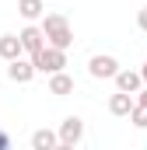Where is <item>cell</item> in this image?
<instances>
[{"instance_id": "obj_4", "label": "cell", "mask_w": 147, "mask_h": 150, "mask_svg": "<svg viewBox=\"0 0 147 150\" xmlns=\"http://www.w3.org/2000/svg\"><path fill=\"white\" fill-rule=\"evenodd\" d=\"M119 70H123V67H119V59L109 56V52H98V56H91V59H88V74L95 77V80H116Z\"/></svg>"}, {"instance_id": "obj_14", "label": "cell", "mask_w": 147, "mask_h": 150, "mask_svg": "<svg viewBox=\"0 0 147 150\" xmlns=\"http://www.w3.org/2000/svg\"><path fill=\"white\" fill-rule=\"evenodd\" d=\"M137 28H140V32H147V7H140V11H137Z\"/></svg>"}, {"instance_id": "obj_7", "label": "cell", "mask_w": 147, "mask_h": 150, "mask_svg": "<svg viewBox=\"0 0 147 150\" xmlns=\"http://www.w3.org/2000/svg\"><path fill=\"white\" fill-rule=\"evenodd\" d=\"M133 108H137V98H133L130 91H116V94L109 98V112L116 115V119H126Z\"/></svg>"}, {"instance_id": "obj_1", "label": "cell", "mask_w": 147, "mask_h": 150, "mask_svg": "<svg viewBox=\"0 0 147 150\" xmlns=\"http://www.w3.org/2000/svg\"><path fill=\"white\" fill-rule=\"evenodd\" d=\"M42 32H46V38H49V45H60V49H70L74 45V28L70 21L63 18V14H42Z\"/></svg>"}, {"instance_id": "obj_2", "label": "cell", "mask_w": 147, "mask_h": 150, "mask_svg": "<svg viewBox=\"0 0 147 150\" xmlns=\"http://www.w3.org/2000/svg\"><path fill=\"white\" fill-rule=\"evenodd\" d=\"M39 67V74H60L63 67H67V49H60V45H46L42 52L32 56Z\"/></svg>"}, {"instance_id": "obj_16", "label": "cell", "mask_w": 147, "mask_h": 150, "mask_svg": "<svg viewBox=\"0 0 147 150\" xmlns=\"http://www.w3.org/2000/svg\"><path fill=\"white\" fill-rule=\"evenodd\" d=\"M11 147V136H7V133H0V150H7Z\"/></svg>"}, {"instance_id": "obj_11", "label": "cell", "mask_w": 147, "mask_h": 150, "mask_svg": "<svg viewBox=\"0 0 147 150\" xmlns=\"http://www.w3.org/2000/svg\"><path fill=\"white\" fill-rule=\"evenodd\" d=\"M32 147H35V150L60 147V133H53V129H35V133H32Z\"/></svg>"}, {"instance_id": "obj_15", "label": "cell", "mask_w": 147, "mask_h": 150, "mask_svg": "<svg viewBox=\"0 0 147 150\" xmlns=\"http://www.w3.org/2000/svg\"><path fill=\"white\" fill-rule=\"evenodd\" d=\"M137 105H147V87H140V91H137Z\"/></svg>"}, {"instance_id": "obj_6", "label": "cell", "mask_w": 147, "mask_h": 150, "mask_svg": "<svg viewBox=\"0 0 147 150\" xmlns=\"http://www.w3.org/2000/svg\"><path fill=\"white\" fill-rule=\"evenodd\" d=\"M35 74H39L35 59H25V56H18V59H11V63H7V77H11L14 84H28Z\"/></svg>"}, {"instance_id": "obj_5", "label": "cell", "mask_w": 147, "mask_h": 150, "mask_svg": "<svg viewBox=\"0 0 147 150\" xmlns=\"http://www.w3.org/2000/svg\"><path fill=\"white\" fill-rule=\"evenodd\" d=\"M18 35H21V45H25L28 56H35V52H42V49L49 45V38H46V32H42V25H28V28H21Z\"/></svg>"}, {"instance_id": "obj_12", "label": "cell", "mask_w": 147, "mask_h": 150, "mask_svg": "<svg viewBox=\"0 0 147 150\" xmlns=\"http://www.w3.org/2000/svg\"><path fill=\"white\" fill-rule=\"evenodd\" d=\"M18 14H21L25 21H39V18L46 14V4H42V0H18Z\"/></svg>"}, {"instance_id": "obj_8", "label": "cell", "mask_w": 147, "mask_h": 150, "mask_svg": "<svg viewBox=\"0 0 147 150\" xmlns=\"http://www.w3.org/2000/svg\"><path fill=\"white\" fill-rule=\"evenodd\" d=\"M18 56H25V45H21V35H0V59H18Z\"/></svg>"}, {"instance_id": "obj_9", "label": "cell", "mask_w": 147, "mask_h": 150, "mask_svg": "<svg viewBox=\"0 0 147 150\" xmlns=\"http://www.w3.org/2000/svg\"><path fill=\"white\" fill-rule=\"evenodd\" d=\"M140 87H144L140 70H119V74H116V91H130V94H137Z\"/></svg>"}, {"instance_id": "obj_13", "label": "cell", "mask_w": 147, "mask_h": 150, "mask_svg": "<svg viewBox=\"0 0 147 150\" xmlns=\"http://www.w3.org/2000/svg\"><path fill=\"white\" fill-rule=\"evenodd\" d=\"M130 122H133L137 129H147V105H137V108L130 112Z\"/></svg>"}, {"instance_id": "obj_3", "label": "cell", "mask_w": 147, "mask_h": 150, "mask_svg": "<svg viewBox=\"0 0 147 150\" xmlns=\"http://www.w3.org/2000/svg\"><path fill=\"white\" fill-rule=\"evenodd\" d=\"M81 143H84V119L81 115H67L60 122V147L74 150V147H81Z\"/></svg>"}, {"instance_id": "obj_17", "label": "cell", "mask_w": 147, "mask_h": 150, "mask_svg": "<svg viewBox=\"0 0 147 150\" xmlns=\"http://www.w3.org/2000/svg\"><path fill=\"white\" fill-rule=\"evenodd\" d=\"M140 77H144V84H147V63H144V67H140Z\"/></svg>"}, {"instance_id": "obj_10", "label": "cell", "mask_w": 147, "mask_h": 150, "mask_svg": "<svg viewBox=\"0 0 147 150\" xmlns=\"http://www.w3.org/2000/svg\"><path fill=\"white\" fill-rule=\"evenodd\" d=\"M49 94H56V98H67V94H74V77L67 74V70L49 74Z\"/></svg>"}]
</instances>
